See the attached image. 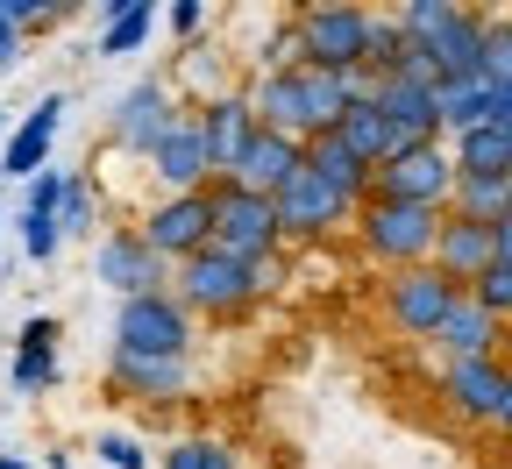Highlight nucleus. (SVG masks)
<instances>
[{"instance_id": "f257e3e1", "label": "nucleus", "mask_w": 512, "mask_h": 469, "mask_svg": "<svg viewBox=\"0 0 512 469\" xmlns=\"http://www.w3.org/2000/svg\"><path fill=\"white\" fill-rule=\"evenodd\" d=\"M413 50L434 64V79L441 86H463V79H484V15H463V8H448V0H413V8L399 15Z\"/></svg>"}, {"instance_id": "f03ea898", "label": "nucleus", "mask_w": 512, "mask_h": 469, "mask_svg": "<svg viewBox=\"0 0 512 469\" xmlns=\"http://www.w3.org/2000/svg\"><path fill=\"white\" fill-rule=\"evenodd\" d=\"M214 249L235 263H264L285 249V221H278V199L249 192L235 178H214Z\"/></svg>"}, {"instance_id": "7ed1b4c3", "label": "nucleus", "mask_w": 512, "mask_h": 469, "mask_svg": "<svg viewBox=\"0 0 512 469\" xmlns=\"http://www.w3.org/2000/svg\"><path fill=\"white\" fill-rule=\"evenodd\" d=\"M441 228H448V214H434V207H392V199H370V207L356 214L363 256L392 263V271H420V263H434Z\"/></svg>"}, {"instance_id": "20e7f679", "label": "nucleus", "mask_w": 512, "mask_h": 469, "mask_svg": "<svg viewBox=\"0 0 512 469\" xmlns=\"http://www.w3.org/2000/svg\"><path fill=\"white\" fill-rule=\"evenodd\" d=\"M114 349L157 356V363H192V313L178 306V292L121 299V306H114Z\"/></svg>"}, {"instance_id": "39448f33", "label": "nucleus", "mask_w": 512, "mask_h": 469, "mask_svg": "<svg viewBox=\"0 0 512 469\" xmlns=\"http://www.w3.org/2000/svg\"><path fill=\"white\" fill-rule=\"evenodd\" d=\"M299 22V64L335 79H363L370 72V15L363 8H306Z\"/></svg>"}, {"instance_id": "423d86ee", "label": "nucleus", "mask_w": 512, "mask_h": 469, "mask_svg": "<svg viewBox=\"0 0 512 469\" xmlns=\"http://www.w3.org/2000/svg\"><path fill=\"white\" fill-rule=\"evenodd\" d=\"M463 299H470V285H456L448 271H434V263H420V271H392V285H384V313H392V327L413 334V342H434Z\"/></svg>"}, {"instance_id": "0eeeda50", "label": "nucleus", "mask_w": 512, "mask_h": 469, "mask_svg": "<svg viewBox=\"0 0 512 469\" xmlns=\"http://www.w3.org/2000/svg\"><path fill=\"white\" fill-rule=\"evenodd\" d=\"M456 185H463L456 150H448V143H420V150H406L399 164H384V171H377V192H370V199H392V207H434V214H448Z\"/></svg>"}, {"instance_id": "6e6552de", "label": "nucleus", "mask_w": 512, "mask_h": 469, "mask_svg": "<svg viewBox=\"0 0 512 469\" xmlns=\"http://www.w3.org/2000/svg\"><path fill=\"white\" fill-rule=\"evenodd\" d=\"M93 278L114 292V299H150V292H171V263L143 242V228H107L93 242Z\"/></svg>"}, {"instance_id": "1a4fd4ad", "label": "nucleus", "mask_w": 512, "mask_h": 469, "mask_svg": "<svg viewBox=\"0 0 512 469\" xmlns=\"http://www.w3.org/2000/svg\"><path fill=\"white\" fill-rule=\"evenodd\" d=\"M363 207H356V199L349 192H335L328 178H320L313 164L278 192V221H285V242H328L335 228H349Z\"/></svg>"}, {"instance_id": "9d476101", "label": "nucleus", "mask_w": 512, "mask_h": 469, "mask_svg": "<svg viewBox=\"0 0 512 469\" xmlns=\"http://www.w3.org/2000/svg\"><path fill=\"white\" fill-rule=\"evenodd\" d=\"M171 292H178V306H185V313H207V320L242 313V306L256 299V285H249V263H235V256H221V249L192 256V263H178Z\"/></svg>"}, {"instance_id": "9b49d317", "label": "nucleus", "mask_w": 512, "mask_h": 469, "mask_svg": "<svg viewBox=\"0 0 512 469\" xmlns=\"http://www.w3.org/2000/svg\"><path fill=\"white\" fill-rule=\"evenodd\" d=\"M185 114L171 107V86L164 79H136L121 100H114V114H107V136H114V150H128V157H157V143L171 136Z\"/></svg>"}, {"instance_id": "f8f14e48", "label": "nucleus", "mask_w": 512, "mask_h": 469, "mask_svg": "<svg viewBox=\"0 0 512 469\" xmlns=\"http://www.w3.org/2000/svg\"><path fill=\"white\" fill-rule=\"evenodd\" d=\"M143 242H150L164 263L207 256V249H214V185H207V192H178V199H164V207H150Z\"/></svg>"}, {"instance_id": "ddd939ff", "label": "nucleus", "mask_w": 512, "mask_h": 469, "mask_svg": "<svg viewBox=\"0 0 512 469\" xmlns=\"http://www.w3.org/2000/svg\"><path fill=\"white\" fill-rule=\"evenodd\" d=\"M150 178L164 185V199H178V192H207V185H214V150H207V128H200V114H185V121L171 128V136L157 143Z\"/></svg>"}, {"instance_id": "4468645a", "label": "nucleus", "mask_w": 512, "mask_h": 469, "mask_svg": "<svg viewBox=\"0 0 512 469\" xmlns=\"http://www.w3.org/2000/svg\"><path fill=\"white\" fill-rule=\"evenodd\" d=\"M57 128H64V93H43V100L15 121L8 150H0V178H8V185L43 178V171H50V143H57Z\"/></svg>"}, {"instance_id": "2eb2a0df", "label": "nucleus", "mask_w": 512, "mask_h": 469, "mask_svg": "<svg viewBox=\"0 0 512 469\" xmlns=\"http://www.w3.org/2000/svg\"><path fill=\"white\" fill-rule=\"evenodd\" d=\"M377 93V107L399 121V136H406V150H420V143H441L448 128H441V86L434 79H377L370 86Z\"/></svg>"}, {"instance_id": "dca6fc26", "label": "nucleus", "mask_w": 512, "mask_h": 469, "mask_svg": "<svg viewBox=\"0 0 512 469\" xmlns=\"http://www.w3.org/2000/svg\"><path fill=\"white\" fill-rule=\"evenodd\" d=\"M505 363H448L441 370V398H448V413L456 420H477V427H498V406H505Z\"/></svg>"}, {"instance_id": "f3484780", "label": "nucleus", "mask_w": 512, "mask_h": 469, "mask_svg": "<svg viewBox=\"0 0 512 469\" xmlns=\"http://www.w3.org/2000/svg\"><path fill=\"white\" fill-rule=\"evenodd\" d=\"M200 128H207V150H214V178H235L242 150L264 136V121H256V107H249V86L214 100V107H200Z\"/></svg>"}, {"instance_id": "a211bd4d", "label": "nucleus", "mask_w": 512, "mask_h": 469, "mask_svg": "<svg viewBox=\"0 0 512 469\" xmlns=\"http://www.w3.org/2000/svg\"><path fill=\"white\" fill-rule=\"evenodd\" d=\"M249 107L271 136H292V143H313V121H306V79L299 72H256L249 79Z\"/></svg>"}, {"instance_id": "6ab92c4d", "label": "nucleus", "mask_w": 512, "mask_h": 469, "mask_svg": "<svg viewBox=\"0 0 512 469\" xmlns=\"http://www.w3.org/2000/svg\"><path fill=\"white\" fill-rule=\"evenodd\" d=\"M107 384L121 398H143V406H171V398H185V384H192V363H157V356L114 349L107 356Z\"/></svg>"}, {"instance_id": "aec40b11", "label": "nucleus", "mask_w": 512, "mask_h": 469, "mask_svg": "<svg viewBox=\"0 0 512 469\" xmlns=\"http://www.w3.org/2000/svg\"><path fill=\"white\" fill-rule=\"evenodd\" d=\"M335 136H342V150H349L356 164H370V171H384V164L406 157V136H399V121L377 107V93H363V100L349 107V121L335 128Z\"/></svg>"}, {"instance_id": "412c9836", "label": "nucleus", "mask_w": 512, "mask_h": 469, "mask_svg": "<svg viewBox=\"0 0 512 469\" xmlns=\"http://www.w3.org/2000/svg\"><path fill=\"white\" fill-rule=\"evenodd\" d=\"M491 263H498L491 228H484V221H463V214H448V228H441V242H434V271H448L456 285H477Z\"/></svg>"}, {"instance_id": "4be33fe9", "label": "nucleus", "mask_w": 512, "mask_h": 469, "mask_svg": "<svg viewBox=\"0 0 512 469\" xmlns=\"http://www.w3.org/2000/svg\"><path fill=\"white\" fill-rule=\"evenodd\" d=\"M498 342H505V320H498V313H484L477 299H463L456 313H448V327L434 334V349H441L448 363H491V356H498Z\"/></svg>"}, {"instance_id": "5701e85b", "label": "nucleus", "mask_w": 512, "mask_h": 469, "mask_svg": "<svg viewBox=\"0 0 512 469\" xmlns=\"http://www.w3.org/2000/svg\"><path fill=\"white\" fill-rule=\"evenodd\" d=\"M306 164L328 178L335 192H349L356 207H370V192H377V171L370 164H356L349 150H342V136H320V143H306Z\"/></svg>"}, {"instance_id": "b1692460", "label": "nucleus", "mask_w": 512, "mask_h": 469, "mask_svg": "<svg viewBox=\"0 0 512 469\" xmlns=\"http://www.w3.org/2000/svg\"><path fill=\"white\" fill-rule=\"evenodd\" d=\"M50 342H57V320L50 313H36V320H22V349H15V391H43L50 377H57V356H50Z\"/></svg>"}, {"instance_id": "393cba45", "label": "nucleus", "mask_w": 512, "mask_h": 469, "mask_svg": "<svg viewBox=\"0 0 512 469\" xmlns=\"http://www.w3.org/2000/svg\"><path fill=\"white\" fill-rule=\"evenodd\" d=\"M150 29H157V8H150V0H114L93 50H100V57H136V50L150 43Z\"/></svg>"}, {"instance_id": "a878e982", "label": "nucleus", "mask_w": 512, "mask_h": 469, "mask_svg": "<svg viewBox=\"0 0 512 469\" xmlns=\"http://www.w3.org/2000/svg\"><path fill=\"white\" fill-rule=\"evenodd\" d=\"M463 164V178H512V136L505 128H470V136L448 143Z\"/></svg>"}, {"instance_id": "bb28decb", "label": "nucleus", "mask_w": 512, "mask_h": 469, "mask_svg": "<svg viewBox=\"0 0 512 469\" xmlns=\"http://www.w3.org/2000/svg\"><path fill=\"white\" fill-rule=\"evenodd\" d=\"M448 214L498 228V221L512 214V178H463V185H456V199H448Z\"/></svg>"}, {"instance_id": "cd10ccee", "label": "nucleus", "mask_w": 512, "mask_h": 469, "mask_svg": "<svg viewBox=\"0 0 512 469\" xmlns=\"http://www.w3.org/2000/svg\"><path fill=\"white\" fill-rule=\"evenodd\" d=\"M164 469H242V455L221 434H185V441L164 448Z\"/></svg>"}, {"instance_id": "c85d7f7f", "label": "nucleus", "mask_w": 512, "mask_h": 469, "mask_svg": "<svg viewBox=\"0 0 512 469\" xmlns=\"http://www.w3.org/2000/svg\"><path fill=\"white\" fill-rule=\"evenodd\" d=\"M256 72H299V22H278L256 43Z\"/></svg>"}, {"instance_id": "c756f323", "label": "nucleus", "mask_w": 512, "mask_h": 469, "mask_svg": "<svg viewBox=\"0 0 512 469\" xmlns=\"http://www.w3.org/2000/svg\"><path fill=\"white\" fill-rule=\"evenodd\" d=\"M470 299L484 306V313H498V320H512V263H491V271L470 285Z\"/></svg>"}, {"instance_id": "7c9ffc66", "label": "nucleus", "mask_w": 512, "mask_h": 469, "mask_svg": "<svg viewBox=\"0 0 512 469\" xmlns=\"http://www.w3.org/2000/svg\"><path fill=\"white\" fill-rule=\"evenodd\" d=\"M93 455L114 462V469H150V448H143V441H128V434H100Z\"/></svg>"}, {"instance_id": "2f4dec72", "label": "nucleus", "mask_w": 512, "mask_h": 469, "mask_svg": "<svg viewBox=\"0 0 512 469\" xmlns=\"http://www.w3.org/2000/svg\"><path fill=\"white\" fill-rule=\"evenodd\" d=\"M484 79H512V22L484 29Z\"/></svg>"}, {"instance_id": "473e14b6", "label": "nucleus", "mask_w": 512, "mask_h": 469, "mask_svg": "<svg viewBox=\"0 0 512 469\" xmlns=\"http://www.w3.org/2000/svg\"><path fill=\"white\" fill-rule=\"evenodd\" d=\"M86 214H93V199H86V178H72V192H64V214H57V228H64V235H79V228H86Z\"/></svg>"}, {"instance_id": "72a5a7b5", "label": "nucleus", "mask_w": 512, "mask_h": 469, "mask_svg": "<svg viewBox=\"0 0 512 469\" xmlns=\"http://www.w3.org/2000/svg\"><path fill=\"white\" fill-rule=\"evenodd\" d=\"M249 285H256V299H271V292L285 285V256H264V263H249Z\"/></svg>"}, {"instance_id": "f704fd0d", "label": "nucleus", "mask_w": 512, "mask_h": 469, "mask_svg": "<svg viewBox=\"0 0 512 469\" xmlns=\"http://www.w3.org/2000/svg\"><path fill=\"white\" fill-rule=\"evenodd\" d=\"M491 128L512 136V79H491Z\"/></svg>"}, {"instance_id": "c9c22d12", "label": "nucleus", "mask_w": 512, "mask_h": 469, "mask_svg": "<svg viewBox=\"0 0 512 469\" xmlns=\"http://www.w3.org/2000/svg\"><path fill=\"white\" fill-rule=\"evenodd\" d=\"M200 22H207V8H200V0H178V8H171V29H178V36H192Z\"/></svg>"}, {"instance_id": "e433bc0d", "label": "nucleus", "mask_w": 512, "mask_h": 469, "mask_svg": "<svg viewBox=\"0 0 512 469\" xmlns=\"http://www.w3.org/2000/svg\"><path fill=\"white\" fill-rule=\"evenodd\" d=\"M22 57V29L8 22V15H0V72H8V64Z\"/></svg>"}, {"instance_id": "4c0bfd02", "label": "nucleus", "mask_w": 512, "mask_h": 469, "mask_svg": "<svg viewBox=\"0 0 512 469\" xmlns=\"http://www.w3.org/2000/svg\"><path fill=\"white\" fill-rule=\"evenodd\" d=\"M491 242H498V263H512V214H505V221L491 228Z\"/></svg>"}, {"instance_id": "58836bf2", "label": "nucleus", "mask_w": 512, "mask_h": 469, "mask_svg": "<svg viewBox=\"0 0 512 469\" xmlns=\"http://www.w3.org/2000/svg\"><path fill=\"white\" fill-rule=\"evenodd\" d=\"M498 427L512 434V377H505V406H498Z\"/></svg>"}, {"instance_id": "ea45409f", "label": "nucleus", "mask_w": 512, "mask_h": 469, "mask_svg": "<svg viewBox=\"0 0 512 469\" xmlns=\"http://www.w3.org/2000/svg\"><path fill=\"white\" fill-rule=\"evenodd\" d=\"M0 469H29V462H15V455H0Z\"/></svg>"}, {"instance_id": "a19ab883", "label": "nucleus", "mask_w": 512, "mask_h": 469, "mask_svg": "<svg viewBox=\"0 0 512 469\" xmlns=\"http://www.w3.org/2000/svg\"><path fill=\"white\" fill-rule=\"evenodd\" d=\"M0 136H8V114H0ZM0 150H8V143H0Z\"/></svg>"}]
</instances>
